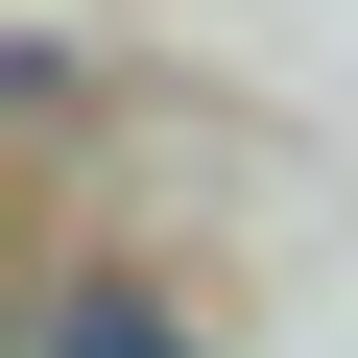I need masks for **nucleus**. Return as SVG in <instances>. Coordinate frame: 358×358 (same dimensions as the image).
<instances>
[{"label": "nucleus", "mask_w": 358, "mask_h": 358, "mask_svg": "<svg viewBox=\"0 0 358 358\" xmlns=\"http://www.w3.org/2000/svg\"><path fill=\"white\" fill-rule=\"evenodd\" d=\"M24 358H215V334L167 310V287H48V334H24Z\"/></svg>", "instance_id": "nucleus-1"}]
</instances>
